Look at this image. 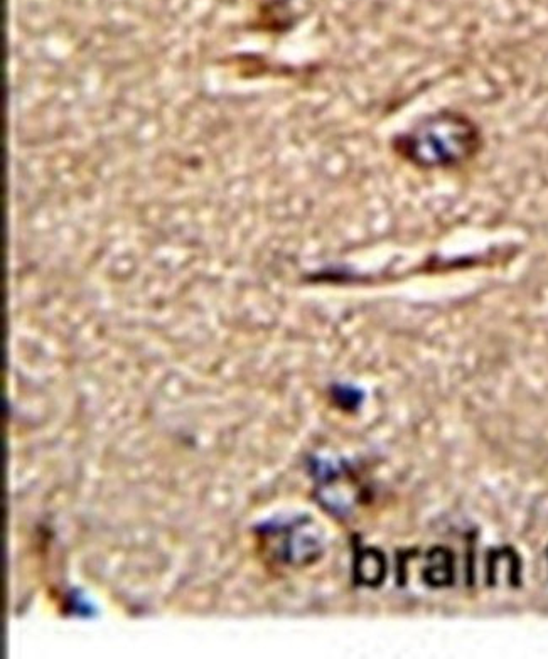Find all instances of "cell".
<instances>
[{
	"label": "cell",
	"mask_w": 548,
	"mask_h": 659,
	"mask_svg": "<svg viewBox=\"0 0 548 659\" xmlns=\"http://www.w3.org/2000/svg\"><path fill=\"white\" fill-rule=\"evenodd\" d=\"M454 577L452 553L446 548H434L429 552V563L424 570V579L432 587H446Z\"/></svg>",
	"instance_id": "obj_2"
},
{
	"label": "cell",
	"mask_w": 548,
	"mask_h": 659,
	"mask_svg": "<svg viewBox=\"0 0 548 659\" xmlns=\"http://www.w3.org/2000/svg\"><path fill=\"white\" fill-rule=\"evenodd\" d=\"M358 570L361 572V582L365 584L377 585L382 582L383 574H385V562H383L382 555L378 552H366L361 557L360 567Z\"/></svg>",
	"instance_id": "obj_3"
},
{
	"label": "cell",
	"mask_w": 548,
	"mask_h": 659,
	"mask_svg": "<svg viewBox=\"0 0 548 659\" xmlns=\"http://www.w3.org/2000/svg\"><path fill=\"white\" fill-rule=\"evenodd\" d=\"M483 145L478 125L463 113L437 112L422 118L397 140V151L422 169H449L471 161Z\"/></svg>",
	"instance_id": "obj_1"
}]
</instances>
